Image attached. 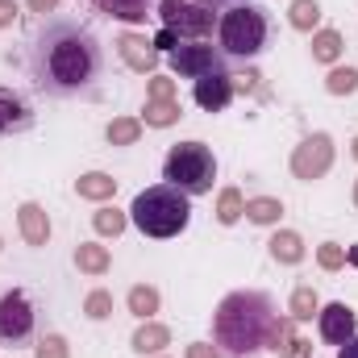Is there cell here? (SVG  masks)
Returning <instances> with one entry per match:
<instances>
[{
  "mask_svg": "<svg viewBox=\"0 0 358 358\" xmlns=\"http://www.w3.org/2000/svg\"><path fill=\"white\" fill-rule=\"evenodd\" d=\"M25 67L42 96H55V100L88 96L104 76V46L84 21L50 17L34 29Z\"/></svg>",
  "mask_w": 358,
  "mask_h": 358,
  "instance_id": "obj_1",
  "label": "cell"
},
{
  "mask_svg": "<svg viewBox=\"0 0 358 358\" xmlns=\"http://www.w3.org/2000/svg\"><path fill=\"white\" fill-rule=\"evenodd\" d=\"M292 338V317L275 313L267 292H229L213 313V342L225 358H259Z\"/></svg>",
  "mask_w": 358,
  "mask_h": 358,
  "instance_id": "obj_2",
  "label": "cell"
},
{
  "mask_svg": "<svg viewBox=\"0 0 358 358\" xmlns=\"http://www.w3.org/2000/svg\"><path fill=\"white\" fill-rule=\"evenodd\" d=\"M217 50L229 59V63H255L263 50H267L271 38V21L267 8L250 4V0H238V4H225L221 17H217Z\"/></svg>",
  "mask_w": 358,
  "mask_h": 358,
  "instance_id": "obj_3",
  "label": "cell"
},
{
  "mask_svg": "<svg viewBox=\"0 0 358 358\" xmlns=\"http://www.w3.org/2000/svg\"><path fill=\"white\" fill-rule=\"evenodd\" d=\"M129 221L146 234V238H176L192 221V196H183L171 183H155L146 192L134 196L129 204Z\"/></svg>",
  "mask_w": 358,
  "mask_h": 358,
  "instance_id": "obj_4",
  "label": "cell"
},
{
  "mask_svg": "<svg viewBox=\"0 0 358 358\" xmlns=\"http://www.w3.org/2000/svg\"><path fill=\"white\" fill-rule=\"evenodd\" d=\"M163 179L183 196H208L217 183V159L204 142H179L163 159Z\"/></svg>",
  "mask_w": 358,
  "mask_h": 358,
  "instance_id": "obj_5",
  "label": "cell"
},
{
  "mask_svg": "<svg viewBox=\"0 0 358 358\" xmlns=\"http://www.w3.org/2000/svg\"><path fill=\"white\" fill-rule=\"evenodd\" d=\"M167 34H176L179 42H208L217 34V17H221V0H159V13Z\"/></svg>",
  "mask_w": 358,
  "mask_h": 358,
  "instance_id": "obj_6",
  "label": "cell"
},
{
  "mask_svg": "<svg viewBox=\"0 0 358 358\" xmlns=\"http://www.w3.org/2000/svg\"><path fill=\"white\" fill-rule=\"evenodd\" d=\"M34 325H38L34 300H29L21 287L0 292V342H4V346H25V342L34 338Z\"/></svg>",
  "mask_w": 358,
  "mask_h": 358,
  "instance_id": "obj_7",
  "label": "cell"
},
{
  "mask_svg": "<svg viewBox=\"0 0 358 358\" xmlns=\"http://www.w3.org/2000/svg\"><path fill=\"white\" fill-rule=\"evenodd\" d=\"M171 71L179 80H200L208 71H229V59L213 46V42H179L176 50L167 55Z\"/></svg>",
  "mask_w": 358,
  "mask_h": 358,
  "instance_id": "obj_8",
  "label": "cell"
},
{
  "mask_svg": "<svg viewBox=\"0 0 358 358\" xmlns=\"http://www.w3.org/2000/svg\"><path fill=\"white\" fill-rule=\"evenodd\" d=\"M334 167V142H329V134H313V138H304L300 146H296V155H292V176L296 179H321L325 171Z\"/></svg>",
  "mask_w": 358,
  "mask_h": 358,
  "instance_id": "obj_9",
  "label": "cell"
},
{
  "mask_svg": "<svg viewBox=\"0 0 358 358\" xmlns=\"http://www.w3.org/2000/svg\"><path fill=\"white\" fill-rule=\"evenodd\" d=\"M196 88V104L204 108V113H225L229 108V100H234V92H238V80L229 76V71H208V76H200V80H192Z\"/></svg>",
  "mask_w": 358,
  "mask_h": 358,
  "instance_id": "obj_10",
  "label": "cell"
},
{
  "mask_svg": "<svg viewBox=\"0 0 358 358\" xmlns=\"http://www.w3.org/2000/svg\"><path fill=\"white\" fill-rule=\"evenodd\" d=\"M317 325H321V338L329 342V346H346L350 338L358 334V321H355V308L350 304H325L321 313H317Z\"/></svg>",
  "mask_w": 358,
  "mask_h": 358,
  "instance_id": "obj_11",
  "label": "cell"
},
{
  "mask_svg": "<svg viewBox=\"0 0 358 358\" xmlns=\"http://www.w3.org/2000/svg\"><path fill=\"white\" fill-rule=\"evenodd\" d=\"M34 125V108H29V100L21 96V92L13 88H0V138H8V134H25Z\"/></svg>",
  "mask_w": 358,
  "mask_h": 358,
  "instance_id": "obj_12",
  "label": "cell"
},
{
  "mask_svg": "<svg viewBox=\"0 0 358 358\" xmlns=\"http://www.w3.org/2000/svg\"><path fill=\"white\" fill-rule=\"evenodd\" d=\"M104 17H117V21H129V25H146L155 13H159V0H92Z\"/></svg>",
  "mask_w": 358,
  "mask_h": 358,
  "instance_id": "obj_13",
  "label": "cell"
},
{
  "mask_svg": "<svg viewBox=\"0 0 358 358\" xmlns=\"http://www.w3.org/2000/svg\"><path fill=\"white\" fill-rule=\"evenodd\" d=\"M117 50H121V59H125L134 71H155V67H159L155 42H146V38H138V34H121V38H117Z\"/></svg>",
  "mask_w": 358,
  "mask_h": 358,
  "instance_id": "obj_14",
  "label": "cell"
},
{
  "mask_svg": "<svg viewBox=\"0 0 358 358\" xmlns=\"http://www.w3.org/2000/svg\"><path fill=\"white\" fill-rule=\"evenodd\" d=\"M17 225H21V238L29 242V246H46L50 242V217H46V208L42 204H21L17 208Z\"/></svg>",
  "mask_w": 358,
  "mask_h": 358,
  "instance_id": "obj_15",
  "label": "cell"
},
{
  "mask_svg": "<svg viewBox=\"0 0 358 358\" xmlns=\"http://www.w3.org/2000/svg\"><path fill=\"white\" fill-rule=\"evenodd\" d=\"M271 259H275V263H287V267H296V263L304 259V242H300V234H292V229H279V234L271 238Z\"/></svg>",
  "mask_w": 358,
  "mask_h": 358,
  "instance_id": "obj_16",
  "label": "cell"
},
{
  "mask_svg": "<svg viewBox=\"0 0 358 358\" xmlns=\"http://www.w3.org/2000/svg\"><path fill=\"white\" fill-rule=\"evenodd\" d=\"M176 121H179V100L176 96H150V100H146V125L167 129V125H176Z\"/></svg>",
  "mask_w": 358,
  "mask_h": 358,
  "instance_id": "obj_17",
  "label": "cell"
},
{
  "mask_svg": "<svg viewBox=\"0 0 358 358\" xmlns=\"http://www.w3.org/2000/svg\"><path fill=\"white\" fill-rule=\"evenodd\" d=\"M76 192H80L84 200H108V196L117 192V179L104 176V171H88V176L76 179Z\"/></svg>",
  "mask_w": 358,
  "mask_h": 358,
  "instance_id": "obj_18",
  "label": "cell"
},
{
  "mask_svg": "<svg viewBox=\"0 0 358 358\" xmlns=\"http://www.w3.org/2000/svg\"><path fill=\"white\" fill-rule=\"evenodd\" d=\"M167 342H171L167 325H155V321H146V325L134 334V350H138V355H159Z\"/></svg>",
  "mask_w": 358,
  "mask_h": 358,
  "instance_id": "obj_19",
  "label": "cell"
},
{
  "mask_svg": "<svg viewBox=\"0 0 358 358\" xmlns=\"http://www.w3.org/2000/svg\"><path fill=\"white\" fill-rule=\"evenodd\" d=\"M76 267L88 271V275H104V271H108V250H104V246H96V242L76 246Z\"/></svg>",
  "mask_w": 358,
  "mask_h": 358,
  "instance_id": "obj_20",
  "label": "cell"
},
{
  "mask_svg": "<svg viewBox=\"0 0 358 358\" xmlns=\"http://www.w3.org/2000/svg\"><path fill=\"white\" fill-rule=\"evenodd\" d=\"M129 313H134V317H142V321H150V317L159 313V292H155V287H146V283L129 287Z\"/></svg>",
  "mask_w": 358,
  "mask_h": 358,
  "instance_id": "obj_21",
  "label": "cell"
},
{
  "mask_svg": "<svg viewBox=\"0 0 358 358\" xmlns=\"http://www.w3.org/2000/svg\"><path fill=\"white\" fill-rule=\"evenodd\" d=\"M246 217H250L255 225H275V221L283 217V204L271 200V196H255V200H246Z\"/></svg>",
  "mask_w": 358,
  "mask_h": 358,
  "instance_id": "obj_22",
  "label": "cell"
},
{
  "mask_svg": "<svg viewBox=\"0 0 358 358\" xmlns=\"http://www.w3.org/2000/svg\"><path fill=\"white\" fill-rule=\"evenodd\" d=\"M338 55H342V34L338 29H321L313 38V59L317 63H338Z\"/></svg>",
  "mask_w": 358,
  "mask_h": 358,
  "instance_id": "obj_23",
  "label": "cell"
},
{
  "mask_svg": "<svg viewBox=\"0 0 358 358\" xmlns=\"http://www.w3.org/2000/svg\"><path fill=\"white\" fill-rule=\"evenodd\" d=\"M104 134H108L113 146H134V142L142 138V121H134V117H117Z\"/></svg>",
  "mask_w": 358,
  "mask_h": 358,
  "instance_id": "obj_24",
  "label": "cell"
},
{
  "mask_svg": "<svg viewBox=\"0 0 358 358\" xmlns=\"http://www.w3.org/2000/svg\"><path fill=\"white\" fill-rule=\"evenodd\" d=\"M242 213H246L242 192H238V187H225V192H221V200H217V221H221V225H234Z\"/></svg>",
  "mask_w": 358,
  "mask_h": 358,
  "instance_id": "obj_25",
  "label": "cell"
},
{
  "mask_svg": "<svg viewBox=\"0 0 358 358\" xmlns=\"http://www.w3.org/2000/svg\"><path fill=\"white\" fill-rule=\"evenodd\" d=\"M287 313H292V321H313V313H321V304H317V292H313V287H296V292H292V304H287Z\"/></svg>",
  "mask_w": 358,
  "mask_h": 358,
  "instance_id": "obj_26",
  "label": "cell"
},
{
  "mask_svg": "<svg viewBox=\"0 0 358 358\" xmlns=\"http://www.w3.org/2000/svg\"><path fill=\"white\" fill-rule=\"evenodd\" d=\"M325 88L334 92V96H350V92L358 88V71L355 67H334L329 80H325Z\"/></svg>",
  "mask_w": 358,
  "mask_h": 358,
  "instance_id": "obj_27",
  "label": "cell"
},
{
  "mask_svg": "<svg viewBox=\"0 0 358 358\" xmlns=\"http://www.w3.org/2000/svg\"><path fill=\"white\" fill-rule=\"evenodd\" d=\"M317 21H321V4L317 0H296L292 4V25L296 29H313Z\"/></svg>",
  "mask_w": 358,
  "mask_h": 358,
  "instance_id": "obj_28",
  "label": "cell"
},
{
  "mask_svg": "<svg viewBox=\"0 0 358 358\" xmlns=\"http://www.w3.org/2000/svg\"><path fill=\"white\" fill-rule=\"evenodd\" d=\"M125 221H129V217H125V213H117V208H100V213L92 217L96 234H113V238H117V234L125 229Z\"/></svg>",
  "mask_w": 358,
  "mask_h": 358,
  "instance_id": "obj_29",
  "label": "cell"
},
{
  "mask_svg": "<svg viewBox=\"0 0 358 358\" xmlns=\"http://www.w3.org/2000/svg\"><path fill=\"white\" fill-rule=\"evenodd\" d=\"M34 358H67V342H63L59 334H46V338H38Z\"/></svg>",
  "mask_w": 358,
  "mask_h": 358,
  "instance_id": "obj_30",
  "label": "cell"
},
{
  "mask_svg": "<svg viewBox=\"0 0 358 358\" xmlns=\"http://www.w3.org/2000/svg\"><path fill=\"white\" fill-rule=\"evenodd\" d=\"M84 313H88L92 321H104V317L113 313V296H108V292H92L88 300H84Z\"/></svg>",
  "mask_w": 358,
  "mask_h": 358,
  "instance_id": "obj_31",
  "label": "cell"
},
{
  "mask_svg": "<svg viewBox=\"0 0 358 358\" xmlns=\"http://www.w3.org/2000/svg\"><path fill=\"white\" fill-rule=\"evenodd\" d=\"M317 263H321L325 271H338L342 263H346V250H342L338 242H325V246L317 250Z\"/></svg>",
  "mask_w": 358,
  "mask_h": 358,
  "instance_id": "obj_32",
  "label": "cell"
},
{
  "mask_svg": "<svg viewBox=\"0 0 358 358\" xmlns=\"http://www.w3.org/2000/svg\"><path fill=\"white\" fill-rule=\"evenodd\" d=\"M279 358H313V346H308L304 338H287V342L279 346Z\"/></svg>",
  "mask_w": 358,
  "mask_h": 358,
  "instance_id": "obj_33",
  "label": "cell"
},
{
  "mask_svg": "<svg viewBox=\"0 0 358 358\" xmlns=\"http://www.w3.org/2000/svg\"><path fill=\"white\" fill-rule=\"evenodd\" d=\"M17 13H21V8H17V0H0V29H4V25H13V21H17Z\"/></svg>",
  "mask_w": 358,
  "mask_h": 358,
  "instance_id": "obj_34",
  "label": "cell"
},
{
  "mask_svg": "<svg viewBox=\"0 0 358 358\" xmlns=\"http://www.w3.org/2000/svg\"><path fill=\"white\" fill-rule=\"evenodd\" d=\"M187 358H221V350L208 342H196V346H187Z\"/></svg>",
  "mask_w": 358,
  "mask_h": 358,
  "instance_id": "obj_35",
  "label": "cell"
},
{
  "mask_svg": "<svg viewBox=\"0 0 358 358\" xmlns=\"http://www.w3.org/2000/svg\"><path fill=\"white\" fill-rule=\"evenodd\" d=\"M150 96H176V84L171 80H150Z\"/></svg>",
  "mask_w": 358,
  "mask_h": 358,
  "instance_id": "obj_36",
  "label": "cell"
},
{
  "mask_svg": "<svg viewBox=\"0 0 358 358\" xmlns=\"http://www.w3.org/2000/svg\"><path fill=\"white\" fill-rule=\"evenodd\" d=\"M29 8L46 17V13H55V8H59V0H29Z\"/></svg>",
  "mask_w": 358,
  "mask_h": 358,
  "instance_id": "obj_37",
  "label": "cell"
},
{
  "mask_svg": "<svg viewBox=\"0 0 358 358\" xmlns=\"http://www.w3.org/2000/svg\"><path fill=\"white\" fill-rule=\"evenodd\" d=\"M338 358H358V334L346 342V346H342V355H338Z\"/></svg>",
  "mask_w": 358,
  "mask_h": 358,
  "instance_id": "obj_38",
  "label": "cell"
},
{
  "mask_svg": "<svg viewBox=\"0 0 358 358\" xmlns=\"http://www.w3.org/2000/svg\"><path fill=\"white\" fill-rule=\"evenodd\" d=\"M350 263H355V267H358V246H355V250H350Z\"/></svg>",
  "mask_w": 358,
  "mask_h": 358,
  "instance_id": "obj_39",
  "label": "cell"
},
{
  "mask_svg": "<svg viewBox=\"0 0 358 358\" xmlns=\"http://www.w3.org/2000/svg\"><path fill=\"white\" fill-rule=\"evenodd\" d=\"M355 159H358V138H355Z\"/></svg>",
  "mask_w": 358,
  "mask_h": 358,
  "instance_id": "obj_40",
  "label": "cell"
},
{
  "mask_svg": "<svg viewBox=\"0 0 358 358\" xmlns=\"http://www.w3.org/2000/svg\"><path fill=\"white\" fill-rule=\"evenodd\" d=\"M355 204H358V183H355Z\"/></svg>",
  "mask_w": 358,
  "mask_h": 358,
  "instance_id": "obj_41",
  "label": "cell"
},
{
  "mask_svg": "<svg viewBox=\"0 0 358 358\" xmlns=\"http://www.w3.org/2000/svg\"><path fill=\"white\" fill-rule=\"evenodd\" d=\"M225 4H238V0H225Z\"/></svg>",
  "mask_w": 358,
  "mask_h": 358,
  "instance_id": "obj_42",
  "label": "cell"
}]
</instances>
